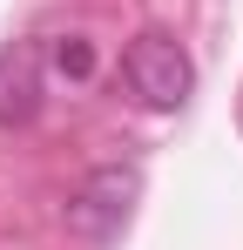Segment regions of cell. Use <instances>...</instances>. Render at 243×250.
<instances>
[{
  "mask_svg": "<svg viewBox=\"0 0 243 250\" xmlns=\"http://www.w3.org/2000/svg\"><path fill=\"white\" fill-rule=\"evenodd\" d=\"M40 115V47L14 41L0 47V128H27Z\"/></svg>",
  "mask_w": 243,
  "mask_h": 250,
  "instance_id": "3957f363",
  "label": "cell"
},
{
  "mask_svg": "<svg viewBox=\"0 0 243 250\" xmlns=\"http://www.w3.org/2000/svg\"><path fill=\"white\" fill-rule=\"evenodd\" d=\"M54 68H61L68 82H88V75H95V41H88V34H61V41H54Z\"/></svg>",
  "mask_w": 243,
  "mask_h": 250,
  "instance_id": "277c9868",
  "label": "cell"
},
{
  "mask_svg": "<svg viewBox=\"0 0 243 250\" xmlns=\"http://www.w3.org/2000/svg\"><path fill=\"white\" fill-rule=\"evenodd\" d=\"M135 203H142V169L135 163H108V169H95L75 196H68V230L88 237V244H108L122 223H128Z\"/></svg>",
  "mask_w": 243,
  "mask_h": 250,
  "instance_id": "7a4b0ae2",
  "label": "cell"
},
{
  "mask_svg": "<svg viewBox=\"0 0 243 250\" xmlns=\"http://www.w3.org/2000/svg\"><path fill=\"white\" fill-rule=\"evenodd\" d=\"M122 75H128V88H135L149 108H182V102L196 95V61H189V47L176 41V34H162V27H149V34L128 41Z\"/></svg>",
  "mask_w": 243,
  "mask_h": 250,
  "instance_id": "6da1fadb",
  "label": "cell"
}]
</instances>
